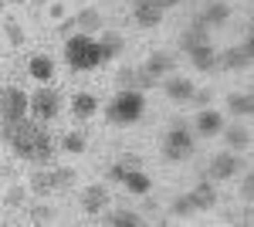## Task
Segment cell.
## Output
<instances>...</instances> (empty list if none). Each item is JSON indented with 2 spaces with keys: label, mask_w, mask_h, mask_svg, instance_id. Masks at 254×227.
Masks as SVG:
<instances>
[{
  "label": "cell",
  "mask_w": 254,
  "mask_h": 227,
  "mask_svg": "<svg viewBox=\"0 0 254 227\" xmlns=\"http://www.w3.org/2000/svg\"><path fill=\"white\" fill-rule=\"evenodd\" d=\"M3 136L10 139V146L24 159H38V163L51 159V136L44 133L41 126H34V122H24V119L20 122H7Z\"/></svg>",
  "instance_id": "obj_1"
},
{
  "label": "cell",
  "mask_w": 254,
  "mask_h": 227,
  "mask_svg": "<svg viewBox=\"0 0 254 227\" xmlns=\"http://www.w3.org/2000/svg\"><path fill=\"white\" fill-rule=\"evenodd\" d=\"M68 61H71V68H95L98 61H102V51H98V44L95 41H88V38H71L68 41Z\"/></svg>",
  "instance_id": "obj_2"
},
{
  "label": "cell",
  "mask_w": 254,
  "mask_h": 227,
  "mask_svg": "<svg viewBox=\"0 0 254 227\" xmlns=\"http://www.w3.org/2000/svg\"><path fill=\"white\" fill-rule=\"evenodd\" d=\"M142 109H146V98L139 92H122L109 105V119L112 122H136L139 115H142Z\"/></svg>",
  "instance_id": "obj_3"
},
{
  "label": "cell",
  "mask_w": 254,
  "mask_h": 227,
  "mask_svg": "<svg viewBox=\"0 0 254 227\" xmlns=\"http://www.w3.org/2000/svg\"><path fill=\"white\" fill-rule=\"evenodd\" d=\"M27 115V95L20 88H0V119L3 122H20Z\"/></svg>",
  "instance_id": "obj_4"
},
{
  "label": "cell",
  "mask_w": 254,
  "mask_h": 227,
  "mask_svg": "<svg viewBox=\"0 0 254 227\" xmlns=\"http://www.w3.org/2000/svg\"><path fill=\"white\" fill-rule=\"evenodd\" d=\"M71 183H75V170H55V173H34V176H31V190H34V193L68 190Z\"/></svg>",
  "instance_id": "obj_5"
},
{
  "label": "cell",
  "mask_w": 254,
  "mask_h": 227,
  "mask_svg": "<svg viewBox=\"0 0 254 227\" xmlns=\"http://www.w3.org/2000/svg\"><path fill=\"white\" fill-rule=\"evenodd\" d=\"M193 152V139L187 129H173V133H166L163 139V156L170 159V163H180V159H187Z\"/></svg>",
  "instance_id": "obj_6"
},
{
  "label": "cell",
  "mask_w": 254,
  "mask_h": 227,
  "mask_svg": "<svg viewBox=\"0 0 254 227\" xmlns=\"http://www.w3.org/2000/svg\"><path fill=\"white\" fill-rule=\"evenodd\" d=\"M58 92H51V88H41V92H34V98H31V109H34V115L38 119H55L58 115Z\"/></svg>",
  "instance_id": "obj_7"
},
{
  "label": "cell",
  "mask_w": 254,
  "mask_h": 227,
  "mask_svg": "<svg viewBox=\"0 0 254 227\" xmlns=\"http://www.w3.org/2000/svg\"><path fill=\"white\" fill-rule=\"evenodd\" d=\"M163 20V3L159 0H136V24L139 27H156Z\"/></svg>",
  "instance_id": "obj_8"
},
{
  "label": "cell",
  "mask_w": 254,
  "mask_h": 227,
  "mask_svg": "<svg viewBox=\"0 0 254 227\" xmlns=\"http://www.w3.org/2000/svg\"><path fill=\"white\" fill-rule=\"evenodd\" d=\"M109 204V187H102V183H92V187L81 190V207L85 214H98V210Z\"/></svg>",
  "instance_id": "obj_9"
},
{
  "label": "cell",
  "mask_w": 254,
  "mask_h": 227,
  "mask_svg": "<svg viewBox=\"0 0 254 227\" xmlns=\"http://www.w3.org/2000/svg\"><path fill=\"white\" fill-rule=\"evenodd\" d=\"M166 95L176 98V102H190V98L196 95V88H193L190 78H170V81H166Z\"/></svg>",
  "instance_id": "obj_10"
},
{
  "label": "cell",
  "mask_w": 254,
  "mask_h": 227,
  "mask_svg": "<svg viewBox=\"0 0 254 227\" xmlns=\"http://www.w3.org/2000/svg\"><path fill=\"white\" fill-rule=\"evenodd\" d=\"M231 173H237V159L231 152H217L214 159H210V176L224 180V176H231Z\"/></svg>",
  "instance_id": "obj_11"
},
{
  "label": "cell",
  "mask_w": 254,
  "mask_h": 227,
  "mask_svg": "<svg viewBox=\"0 0 254 227\" xmlns=\"http://www.w3.org/2000/svg\"><path fill=\"white\" fill-rule=\"evenodd\" d=\"M190 61H193L200 72H210V68L217 65V55H214L210 44H196V48H190Z\"/></svg>",
  "instance_id": "obj_12"
},
{
  "label": "cell",
  "mask_w": 254,
  "mask_h": 227,
  "mask_svg": "<svg viewBox=\"0 0 254 227\" xmlns=\"http://www.w3.org/2000/svg\"><path fill=\"white\" fill-rule=\"evenodd\" d=\"M251 51H254V41L248 38L244 48H231V51H227L224 65H231V68H248V65H251Z\"/></svg>",
  "instance_id": "obj_13"
},
{
  "label": "cell",
  "mask_w": 254,
  "mask_h": 227,
  "mask_svg": "<svg viewBox=\"0 0 254 227\" xmlns=\"http://www.w3.org/2000/svg\"><path fill=\"white\" fill-rule=\"evenodd\" d=\"M170 68H173V58L153 55L149 65H146V72H142V85H153V75H163V72H170Z\"/></svg>",
  "instance_id": "obj_14"
},
{
  "label": "cell",
  "mask_w": 254,
  "mask_h": 227,
  "mask_svg": "<svg viewBox=\"0 0 254 227\" xmlns=\"http://www.w3.org/2000/svg\"><path fill=\"white\" fill-rule=\"evenodd\" d=\"M190 200H193V207L196 210H210L217 204V190L210 187V183H200V187L190 193Z\"/></svg>",
  "instance_id": "obj_15"
},
{
  "label": "cell",
  "mask_w": 254,
  "mask_h": 227,
  "mask_svg": "<svg viewBox=\"0 0 254 227\" xmlns=\"http://www.w3.org/2000/svg\"><path fill=\"white\" fill-rule=\"evenodd\" d=\"M27 72L38 78V81H51V75H55V65H51V61H48L44 55H38V58H31Z\"/></svg>",
  "instance_id": "obj_16"
},
{
  "label": "cell",
  "mask_w": 254,
  "mask_h": 227,
  "mask_svg": "<svg viewBox=\"0 0 254 227\" xmlns=\"http://www.w3.org/2000/svg\"><path fill=\"white\" fill-rule=\"evenodd\" d=\"M122 183L132 190V193H149V176H146V173H139V170H132V166L126 170Z\"/></svg>",
  "instance_id": "obj_17"
},
{
  "label": "cell",
  "mask_w": 254,
  "mask_h": 227,
  "mask_svg": "<svg viewBox=\"0 0 254 227\" xmlns=\"http://www.w3.org/2000/svg\"><path fill=\"white\" fill-rule=\"evenodd\" d=\"M220 126H224V122H220V115H217V112H200V115H196V129H200L203 136H217V133H220Z\"/></svg>",
  "instance_id": "obj_18"
},
{
  "label": "cell",
  "mask_w": 254,
  "mask_h": 227,
  "mask_svg": "<svg viewBox=\"0 0 254 227\" xmlns=\"http://www.w3.org/2000/svg\"><path fill=\"white\" fill-rule=\"evenodd\" d=\"M196 44H207V24H203V20H196L193 27L183 34V48H187V51L196 48Z\"/></svg>",
  "instance_id": "obj_19"
},
{
  "label": "cell",
  "mask_w": 254,
  "mask_h": 227,
  "mask_svg": "<svg viewBox=\"0 0 254 227\" xmlns=\"http://www.w3.org/2000/svg\"><path fill=\"white\" fill-rule=\"evenodd\" d=\"M71 112H75V119H88V115H95V98H92V95H75Z\"/></svg>",
  "instance_id": "obj_20"
},
{
  "label": "cell",
  "mask_w": 254,
  "mask_h": 227,
  "mask_svg": "<svg viewBox=\"0 0 254 227\" xmlns=\"http://www.w3.org/2000/svg\"><path fill=\"white\" fill-rule=\"evenodd\" d=\"M227 14H231V7H227V3H210V7H207V10H203V24H224V20H227Z\"/></svg>",
  "instance_id": "obj_21"
},
{
  "label": "cell",
  "mask_w": 254,
  "mask_h": 227,
  "mask_svg": "<svg viewBox=\"0 0 254 227\" xmlns=\"http://www.w3.org/2000/svg\"><path fill=\"white\" fill-rule=\"evenodd\" d=\"M105 224H116V227H139V224H142V217H139V214H132V210H119V214H112V217H105Z\"/></svg>",
  "instance_id": "obj_22"
},
{
  "label": "cell",
  "mask_w": 254,
  "mask_h": 227,
  "mask_svg": "<svg viewBox=\"0 0 254 227\" xmlns=\"http://www.w3.org/2000/svg\"><path fill=\"white\" fill-rule=\"evenodd\" d=\"M98 51H102V61H105V58H116L119 51H122V38H119V34H105L102 44H98Z\"/></svg>",
  "instance_id": "obj_23"
},
{
  "label": "cell",
  "mask_w": 254,
  "mask_h": 227,
  "mask_svg": "<svg viewBox=\"0 0 254 227\" xmlns=\"http://www.w3.org/2000/svg\"><path fill=\"white\" fill-rule=\"evenodd\" d=\"M251 109H254L251 92H244V95H231V112H234V115H251Z\"/></svg>",
  "instance_id": "obj_24"
},
{
  "label": "cell",
  "mask_w": 254,
  "mask_h": 227,
  "mask_svg": "<svg viewBox=\"0 0 254 227\" xmlns=\"http://www.w3.org/2000/svg\"><path fill=\"white\" fill-rule=\"evenodd\" d=\"M227 143L237 146V150H241V146H251V133H248V129H231V133H227Z\"/></svg>",
  "instance_id": "obj_25"
},
{
  "label": "cell",
  "mask_w": 254,
  "mask_h": 227,
  "mask_svg": "<svg viewBox=\"0 0 254 227\" xmlns=\"http://www.w3.org/2000/svg\"><path fill=\"white\" fill-rule=\"evenodd\" d=\"M64 150L68 152H85V139H81L78 133H68L64 136Z\"/></svg>",
  "instance_id": "obj_26"
},
{
  "label": "cell",
  "mask_w": 254,
  "mask_h": 227,
  "mask_svg": "<svg viewBox=\"0 0 254 227\" xmlns=\"http://www.w3.org/2000/svg\"><path fill=\"white\" fill-rule=\"evenodd\" d=\"M173 210H176V214H193V200H190V197H180V200H176V204H173Z\"/></svg>",
  "instance_id": "obj_27"
},
{
  "label": "cell",
  "mask_w": 254,
  "mask_h": 227,
  "mask_svg": "<svg viewBox=\"0 0 254 227\" xmlns=\"http://www.w3.org/2000/svg\"><path fill=\"white\" fill-rule=\"evenodd\" d=\"M241 193H244V200H251V197H254V173H248V176H244V187H241Z\"/></svg>",
  "instance_id": "obj_28"
},
{
  "label": "cell",
  "mask_w": 254,
  "mask_h": 227,
  "mask_svg": "<svg viewBox=\"0 0 254 227\" xmlns=\"http://www.w3.org/2000/svg\"><path fill=\"white\" fill-rule=\"evenodd\" d=\"M31 217H34L38 224H44V221H51L55 214H51V210H44V207H34V210H31Z\"/></svg>",
  "instance_id": "obj_29"
},
{
  "label": "cell",
  "mask_w": 254,
  "mask_h": 227,
  "mask_svg": "<svg viewBox=\"0 0 254 227\" xmlns=\"http://www.w3.org/2000/svg\"><path fill=\"white\" fill-rule=\"evenodd\" d=\"M159 3H180V0H159Z\"/></svg>",
  "instance_id": "obj_30"
}]
</instances>
